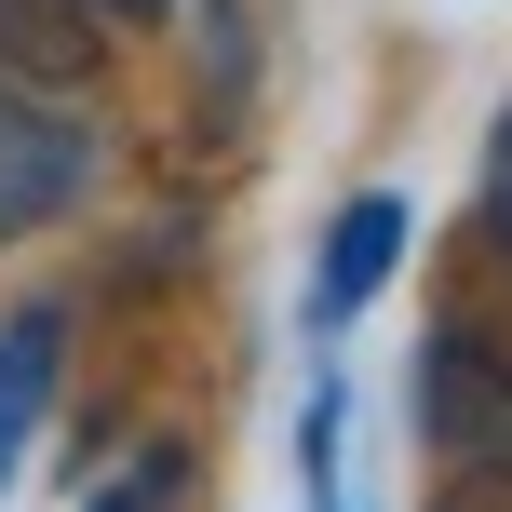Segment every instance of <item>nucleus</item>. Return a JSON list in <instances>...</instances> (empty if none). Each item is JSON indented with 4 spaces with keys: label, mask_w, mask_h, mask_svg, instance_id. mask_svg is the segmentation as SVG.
<instances>
[{
    "label": "nucleus",
    "mask_w": 512,
    "mask_h": 512,
    "mask_svg": "<svg viewBox=\"0 0 512 512\" xmlns=\"http://www.w3.org/2000/svg\"><path fill=\"white\" fill-rule=\"evenodd\" d=\"M405 270V203L391 189H351L324 230V270H310V324H351V310H378V283Z\"/></svg>",
    "instance_id": "3"
},
{
    "label": "nucleus",
    "mask_w": 512,
    "mask_h": 512,
    "mask_svg": "<svg viewBox=\"0 0 512 512\" xmlns=\"http://www.w3.org/2000/svg\"><path fill=\"white\" fill-rule=\"evenodd\" d=\"M486 230L512 243V108H499V135H486Z\"/></svg>",
    "instance_id": "5"
},
{
    "label": "nucleus",
    "mask_w": 512,
    "mask_h": 512,
    "mask_svg": "<svg viewBox=\"0 0 512 512\" xmlns=\"http://www.w3.org/2000/svg\"><path fill=\"white\" fill-rule=\"evenodd\" d=\"M95 27V0H0V81H41V95L95 81Z\"/></svg>",
    "instance_id": "4"
},
{
    "label": "nucleus",
    "mask_w": 512,
    "mask_h": 512,
    "mask_svg": "<svg viewBox=\"0 0 512 512\" xmlns=\"http://www.w3.org/2000/svg\"><path fill=\"white\" fill-rule=\"evenodd\" d=\"M95 14H122V27H149V14H176V0H95Z\"/></svg>",
    "instance_id": "7"
},
{
    "label": "nucleus",
    "mask_w": 512,
    "mask_h": 512,
    "mask_svg": "<svg viewBox=\"0 0 512 512\" xmlns=\"http://www.w3.org/2000/svg\"><path fill=\"white\" fill-rule=\"evenodd\" d=\"M418 445L445 472H472V486H512V351L499 337L445 324L418 351Z\"/></svg>",
    "instance_id": "1"
},
{
    "label": "nucleus",
    "mask_w": 512,
    "mask_h": 512,
    "mask_svg": "<svg viewBox=\"0 0 512 512\" xmlns=\"http://www.w3.org/2000/svg\"><path fill=\"white\" fill-rule=\"evenodd\" d=\"M162 499H176V459H149L135 486H108V512H162Z\"/></svg>",
    "instance_id": "6"
},
{
    "label": "nucleus",
    "mask_w": 512,
    "mask_h": 512,
    "mask_svg": "<svg viewBox=\"0 0 512 512\" xmlns=\"http://www.w3.org/2000/svg\"><path fill=\"white\" fill-rule=\"evenodd\" d=\"M81 189H95V122L41 81H0V243L81 216Z\"/></svg>",
    "instance_id": "2"
}]
</instances>
